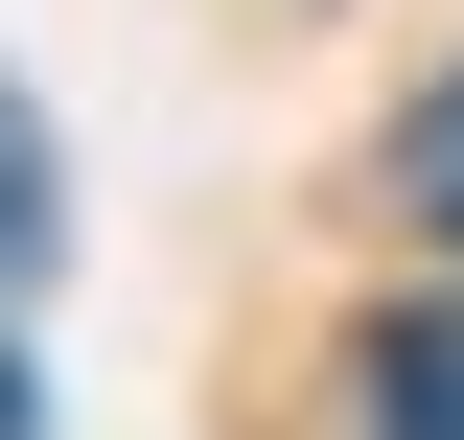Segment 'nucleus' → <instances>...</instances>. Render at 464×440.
<instances>
[{"label":"nucleus","instance_id":"4","mask_svg":"<svg viewBox=\"0 0 464 440\" xmlns=\"http://www.w3.org/2000/svg\"><path fill=\"white\" fill-rule=\"evenodd\" d=\"M0 440H47V394H24V348H0Z\"/></svg>","mask_w":464,"mask_h":440},{"label":"nucleus","instance_id":"2","mask_svg":"<svg viewBox=\"0 0 464 440\" xmlns=\"http://www.w3.org/2000/svg\"><path fill=\"white\" fill-rule=\"evenodd\" d=\"M47 255H70V163H47V116L0 93V301H24Z\"/></svg>","mask_w":464,"mask_h":440},{"label":"nucleus","instance_id":"1","mask_svg":"<svg viewBox=\"0 0 464 440\" xmlns=\"http://www.w3.org/2000/svg\"><path fill=\"white\" fill-rule=\"evenodd\" d=\"M348 417L372 440H464V301H395V325L348 348Z\"/></svg>","mask_w":464,"mask_h":440},{"label":"nucleus","instance_id":"3","mask_svg":"<svg viewBox=\"0 0 464 440\" xmlns=\"http://www.w3.org/2000/svg\"><path fill=\"white\" fill-rule=\"evenodd\" d=\"M395 186H418V232H464V70L418 93V139H395Z\"/></svg>","mask_w":464,"mask_h":440}]
</instances>
